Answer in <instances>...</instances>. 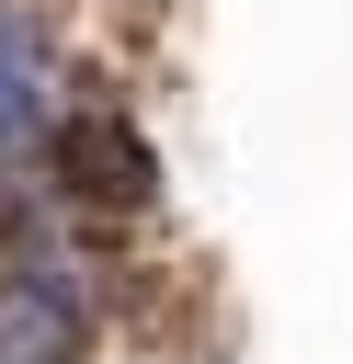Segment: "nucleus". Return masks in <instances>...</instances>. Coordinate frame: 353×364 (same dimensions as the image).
<instances>
[{
	"label": "nucleus",
	"mask_w": 353,
	"mask_h": 364,
	"mask_svg": "<svg viewBox=\"0 0 353 364\" xmlns=\"http://www.w3.org/2000/svg\"><path fill=\"white\" fill-rule=\"evenodd\" d=\"M57 148H68V193H91V205H148L159 193V159H148V136L114 102H80L57 125Z\"/></svg>",
	"instance_id": "1"
},
{
	"label": "nucleus",
	"mask_w": 353,
	"mask_h": 364,
	"mask_svg": "<svg viewBox=\"0 0 353 364\" xmlns=\"http://www.w3.org/2000/svg\"><path fill=\"white\" fill-rule=\"evenodd\" d=\"M57 46H46V23L34 11H0V148H23V136H46L57 125Z\"/></svg>",
	"instance_id": "2"
}]
</instances>
